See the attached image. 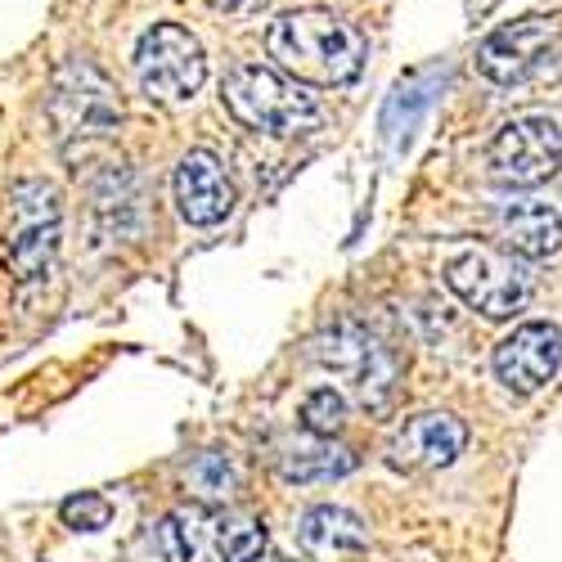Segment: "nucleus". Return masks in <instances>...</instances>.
I'll return each instance as SVG.
<instances>
[{
  "instance_id": "6ab92c4d",
  "label": "nucleus",
  "mask_w": 562,
  "mask_h": 562,
  "mask_svg": "<svg viewBox=\"0 0 562 562\" xmlns=\"http://www.w3.org/2000/svg\"><path fill=\"white\" fill-rule=\"evenodd\" d=\"M162 549L171 562H199V513H171L162 522Z\"/></svg>"
},
{
  "instance_id": "aec40b11",
  "label": "nucleus",
  "mask_w": 562,
  "mask_h": 562,
  "mask_svg": "<svg viewBox=\"0 0 562 562\" xmlns=\"http://www.w3.org/2000/svg\"><path fill=\"white\" fill-rule=\"evenodd\" d=\"M109 518H113V504L95 491H81V495L64 499V522L72 531H100V527H109Z\"/></svg>"
},
{
  "instance_id": "4468645a",
  "label": "nucleus",
  "mask_w": 562,
  "mask_h": 562,
  "mask_svg": "<svg viewBox=\"0 0 562 562\" xmlns=\"http://www.w3.org/2000/svg\"><path fill=\"white\" fill-rule=\"evenodd\" d=\"M297 536H302V549L311 562H356L369 549V527L351 508H338V504L311 508Z\"/></svg>"
},
{
  "instance_id": "1a4fd4ad",
  "label": "nucleus",
  "mask_w": 562,
  "mask_h": 562,
  "mask_svg": "<svg viewBox=\"0 0 562 562\" xmlns=\"http://www.w3.org/2000/svg\"><path fill=\"white\" fill-rule=\"evenodd\" d=\"M315 356H319L324 369L342 373L364 405L387 401L392 379H396V360H392L387 347H379V338H373L369 329H360V324H351V319L334 324V329L315 342Z\"/></svg>"
},
{
  "instance_id": "5701e85b",
  "label": "nucleus",
  "mask_w": 562,
  "mask_h": 562,
  "mask_svg": "<svg viewBox=\"0 0 562 562\" xmlns=\"http://www.w3.org/2000/svg\"><path fill=\"white\" fill-rule=\"evenodd\" d=\"M266 562H293V558H266Z\"/></svg>"
},
{
  "instance_id": "9d476101",
  "label": "nucleus",
  "mask_w": 562,
  "mask_h": 562,
  "mask_svg": "<svg viewBox=\"0 0 562 562\" xmlns=\"http://www.w3.org/2000/svg\"><path fill=\"white\" fill-rule=\"evenodd\" d=\"M562 364V329L549 319L518 324L499 347H495V379L513 396H531L540 392Z\"/></svg>"
},
{
  "instance_id": "412c9836",
  "label": "nucleus",
  "mask_w": 562,
  "mask_h": 562,
  "mask_svg": "<svg viewBox=\"0 0 562 562\" xmlns=\"http://www.w3.org/2000/svg\"><path fill=\"white\" fill-rule=\"evenodd\" d=\"M190 486H194L199 495H207V499H225V495L234 491V468H229L221 454H203V459H194V468H190Z\"/></svg>"
},
{
  "instance_id": "dca6fc26",
  "label": "nucleus",
  "mask_w": 562,
  "mask_h": 562,
  "mask_svg": "<svg viewBox=\"0 0 562 562\" xmlns=\"http://www.w3.org/2000/svg\"><path fill=\"white\" fill-rule=\"evenodd\" d=\"M428 104H432V72H418V77H409V81H401L392 90V100L383 109V131H387V139L396 149L409 145V135L418 126V113H424Z\"/></svg>"
},
{
  "instance_id": "2eb2a0df",
  "label": "nucleus",
  "mask_w": 562,
  "mask_h": 562,
  "mask_svg": "<svg viewBox=\"0 0 562 562\" xmlns=\"http://www.w3.org/2000/svg\"><path fill=\"white\" fill-rule=\"evenodd\" d=\"M356 468V454L347 446H334V437H311L289 446V454L279 459V473L289 482H324V477H347Z\"/></svg>"
},
{
  "instance_id": "f8f14e48",
  "label": "nucleus",
  "mask_w": 562,
  "mask_h": 562,
  "mask_svg": "<svg viewBox=\"0 0 562 562\" xmlns=\"http://www.w3.org/2000/svg\"><path fill=\"white\" fill-rule=\"evenodd\" d=\"M176 207L190 225H221L234 212V184L212 149H190L171 176Z\"/></svg>"
},
{
  "instance_id": "7ed1b4c3",
  "label": "nucleus",
  "mask_w": 562,
  "mask_h": 562,
  "mask_svg": "<svg viewBox=\"0 0 562 562\" xmlns=\"http://www.w3.org/2000/svg\"><path fill=\"white\" fill-rule=\"evenodd\" d=\"M135 81L154 104H190L207 81L203 41L180 23H154L135 45Z\"/></svg>"
},
{
  "instance_id": "6e6552de",
  "label": "nucleus",
  "mask_w": 562,
  "mask_h": 562,
  "mask_svg": "<svg viewBox=\"0 0 562 562\" xmlns=\"http://www.w3.org/2000/svg\"><path fill=\"white\" fill-rule=\"evenodd\" d=\"M558 45H562V19L527 14V19H513V23H499L495 32H486L473 64L495 86H518L558 55Z\"/></svg>"
},
{
  "instance_id": "0eeeda50",
  "label": "nucleus",
  "mask_w": 562,
  "mask_h": 562,
  "mask_svg": "<svg viewBox=\"0 0 562 562\" xmlns=\"http://www.w3.org/2000/svg\"><path fill=\"white\" fill-rule=\"evenodd\" d=\"M50 122L64 139L72 135H104L117 126L122 117V104H117V86L104 77V68H95L90 59H68L59 72H55V86H50Z\"/></svg>"
},
{
  "instance_id": "423d86ee",
  "label": "nucleus",
  "mask_w": 562,
  "mask_h": 562,
  "mask_svg": "<svg viewBox=\"0 0 562 562\" xmlns=\"http://www.w3.org/2000/svg\"><path fill=\"white\" fill-rule=\"evenodd\" d=\"M486 162H491V176L499 184H513V190H536V184H544L562 167V131L544 113L513 117V122H504L495 131L491 149H486Z\"/></svg>"
},
{
  "instance_id": "20e7f679",
  "label": "nucleus",
  "mask_w": 562,
  "mask_h": 562,
  "mask_svg": "<svg viewBox=\"0 0 562 562\" xmlns=\"http://www.w3.org/2000/svg\"><path fill=\"white\" fill-rule=\"evenodd\" d=\"M446 284L454 289V297L463 306L482 311L486 319H508L518 315L531 293H536V279L531 270L513 257V252H495V248H473V252H459L446 266Z\"/></svg>"
},
{
  "instance_id": "f257e3e1",
  "label": "nucleus",
  "mask_w": 562,
  "mask_h": 562,
  "mask_svg": "<svg viewBox=\"0 0 562 562\" xmlns=\"http://www.w3.org/2000/svg\"><path fill=\"white\" fill-rule=\"evenodd\" d=\"M266 55L279 72H289L302 86H347L360 77L369 45L360 27H351L334 10H293L270 23Z\"/></svg>"
},
{
  "instance_id": "39448f33",
  "label": "nucleus",
  "mask_w": 562,
  "mask_h": 562,
  "mask_svg": "<svg viewBox=\"0 0 562 562\" xmlns=\"http://www.w3.org/2000/svg\"><path fill=\"white\" fill-rule=\"evenodd\" d=\"M59 190L50 180H19L10 190V266L23 284L41 279L59 248Z\"/></svg>"
},
{
  "instance_id": "9b49d317",
  "label": "nucleus",
  "mask_w": 562,
  "mask_h": 562,
  "mask_svg": "<svg viewBox=\"0 0 562 562\" xmlns=\"http://www.w3.org/2000/svg\"><path fill=\"white\" fill-rule=\"evenodd\" d=\"M468 446V428L454 414H414L387 446V463L401 473H437L450 468Z\"/></svg>"
},
{
  "instance_id": "f3484780",
  "label": "nucleus",
  "mask_w": 562,
  "mask_h": 562,
  "mask_svg": "<svg viewBox=\"0 0 562 562\" xmlns=\"http://www.w3.org/2000/svg\"><path fill=\"white\" fill-rule=\"evenodd\" d=\"M212 544L221 562H257L266 553V527L248 513H221L212 527Z\"/></svg>"
},
{
  "instance_id": "a211bd4d",
  "label": "nucleus",
  "mask_w": 562,
  "mask_h": 562,
  "mask_svg": "<svg viewBox=\"0 0 562 562\" xmlns=\"http://www.w3.org/2000/svg\"><path fill=\"white\" fill-rule=\"evenodd\" d=\"M342 424H347V401H342V392L315 387V392L302 401V428H306L311 437H338Z\"/></svg>"
},
{
  "instance_id": "f03ea898",
  "label": "nucleus",
  "mask_w": 562,
  "mask_h": 562,
  "mask_svg": "<svg viewBox=\"0 0 562 562\" xmlns=\"http://www.w3.org/2000/svg\"><path fill=\"white\" fill-rule=\"evenodd\" d=\"M221 100L234 122L257 135H306L324 117L302 81L266 64H234L221 81Z\"/></svg>"
},
{
  "instance_id": "ddd939ff",
  "label": "nucleus",
  "mask_w": 562,
  "mask_h": 562,
  "mask_svg": "<svg viewBox=\"0 0 562 562\" xmlns=\"http://www.w3.org/2000/svg\"><path fill=\"white\" fill-rule=\"evenodd\" d=\"M495 229H499L504 248L527 261H549L562 252V216L549 203H536V199L504 203L495 216Z\"/></svg>"
},
{
  "instance_id": "4be33fe9",
  "label": "nucleus",
  "mask_w": 562,
  "mask_h": 562,
  "mask_svg": "<svg viewBox=\"0 0 562 562\" xmlns=\"http://www.w3.org/2000/svg\"><path fill=\"white\" fill-rule=\"evenodd\" d=\"M207 5L216 14H225V19H252V14H261L270 5V0H207Z\"/></svg>"
}]
</instances>
